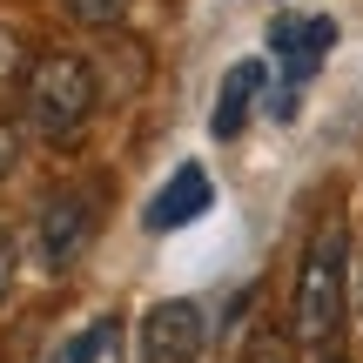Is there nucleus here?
Wrapping results in <instances>:
<instances>
[{"label":"nucleus","instance_id":"obj_1","mask_svg":"<svg viewBox=\"0 0 363 363\" xmlns=\"http://www.w3.org/2000/svg\"><path fill=\"white\" fill-rule=\"evenodd\" d=\"M21 128L40 135L48 148H74L81 135H88L94 108H101V81H94V61L74 48H48L34 54V67H27L21 81Z\"/></svg>","mask_w":363,"mask_h":363},{"label":"nucleus","instance_id":"obj_4","mask_svg":"<svg viewBox=\"0 0 363 363\" xmlns=\"http://www.w3.org/2000/svg\"><path fill=\"white\" fill-rule=\"evenodd\" d=\"M208 343V323H202V303L189 296H169L142 316V363H195Z\"/></svg>","mask_w":363,"mask_h":363},{"label":"nucleus","instance_id":"obj_8","mask_svg":"<svg viewBox=\"0 0 363 363\" xmlns=\"http://www.w3.org/2000/svg\"><path fill=\"white\" fill-rule=\"evenodd\" d=\"M61 7H67L74 27H94V34H108V27L128 21V0H61Z\"/></svg>","mask_w":363,"mask_h":363},{"label":"nucleus","instance_id":"obj_7","mask_svg":"<svg viewBox=\"0 0 363 363\" xmlns=\"http://www.w3.org/2000/svg\"><path fill=\"white\" fill-rule=\"evenodd\" d=\"M262 81H269V67L262 61H235L229 74H222V94H216V115H208V128H216V142H235L249 121V108H256Z\"/></svg>","mask_w":363,"mask_h":363},{"label":"nucleus","instance_id":"obj_11","mask_svg":"<svg viewBox=\"0 0 363 363\" xmlns=\"http://www.w3.org/2000/svg\"><path fill=\"white\" fill-rule=\"evenodd\" d=\"M21 135H27L21 121H0V182H7L13 169H21Z\"/></svg>","mask_w":363,"mask_h":363},{"label":"nucleus","instance_id":"obj_12","mask_svg":"<svg viewBox=\"0 0 363 363\" xmlns=\"http://www.w3.org/2000/svg\"><path fill=\"white\" fill-rule=\"evenodd\" d=\"M13 276H21V249H13V235L0 229V303L13 296Z\"/></svg>","mask_w":363,"mask_h":363},{"label":"nucleus","instance_id":"obj_9","mask_svg":"<svg viewBox=\"0 0 363 363\" xmlns=\"http://www.w3.org/2000/svg\"><path fill=\"white\" fill-rule=\"evenodd\" d=\"M27 67H34V54H21V34L13 27H0V94H21V81H27Z\"/></svg>","mask_w":363,"mask_h":363},{"label":"nucleus","instance_id":"obj_6","mask_svg":"<svg viewBox=\"0 0 363 363\" xmlns=\"http://www.w3.org/2000/svg\"><path fill=\"white\" fill-rule=\"evenodd\" d=\"M208 202H216V189H208V175L195 169V162H182V169L169 175V189L155 195V202H148V229L155 235H169V229H189L195 216H208Z\"/></svg>","mask_w":363,"mask_h":363},{"label":"nucleus","instance_id":"obj_10","mask_svg":"<svg viewBox=\"0 0 363 363\" xmlns=\"http://www.w3.org/2000/svg\"><path fill=\"white\" fill-rule=\"evenodd\" d=\"M108 343H115V323H101V330H88V337H74L61 363H94V350H108Z\"/></svg>","mask_w":363,"mask_h":363},{"label":"nucleus","instance_id":"obj_2","mask_svg":"<svg viewBox=\"0 0 363 363\" xmlns=\"http://www.w3.org/2000/svg\"><path fill=\"white\" fill-rule=\"evenodd\" d=\"M343 269H350V222L330 216V222H316L310 249H303V269H296V310H289L296 343L330 350V337L343 323Z\"/></svg>","mask_w":363,"mask_h":363},{"label":"nucleus","instance_id":"obj_3","mask_svg":"<svg viewBox=\"0 0 363 363\" xmlns=\"http://www.w3.org/2000/svg\"><path fill=\"white\" fill-rule=\"evenodd\" d=\"M330 48H337V21H330V13H276L269 21V54H276L289 88H303V81L323 67Z\"/></svg>","mask_w":363,"mask_h":363},{"label":"nucleus","instance_id":"obj_13","mask_svg":"<svg viewBox=\"0 0 363 363\" xmlns=\"http://www.w3.org/2000/svg\"><path fill=\"white\" fill-rule=\"evenodd\" d=\"M242 363H289V343H283V337H262V343H256V350H249Z\"/></svg>","mask_w":363,"mask_h":363},{"label":"nucleus","instance_id":"obj_14","mask_svg":"<svg viewBox=\"0 0 363 363\" xmlns=\"http://www.w3.org/2000/svg\"><path fill=\"white\" fill-rule=\"evenodd\" d=\"M323 363H350V357H343V350H323Z\"/></svg>","mask_w":363,"mask_h":363},{"label":"nucleus","instance_id":"obj_5","mask_svg":"<svg viewBox=\"0 0 363 363\" xmlns=\"http://www.w3.org/2000/svg\"><path fill=\"white\" fill-rule=\"evenodd\" d=\"M88 235H94V202H88V195L61 189V195L40 202V262H48V269H67Z\"/></svg>","mask_w":363,"mask_h":363}]
</instances>
